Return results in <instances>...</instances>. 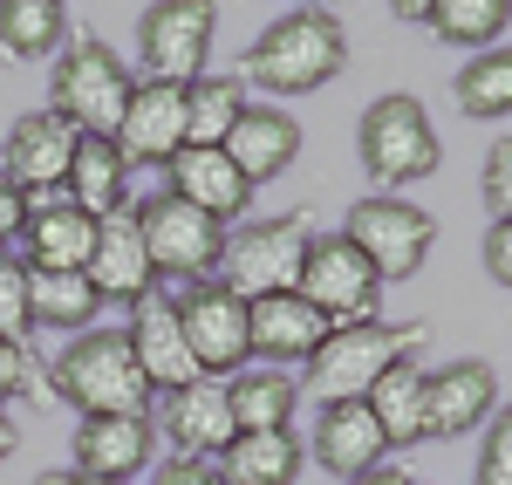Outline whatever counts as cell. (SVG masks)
Listing matches in <instances>:
<instances>
[{
  "label": "cell",
  "instance_id": "obj_1",
  "mask_svg": "<svg viewBox=\"0 0 512 485\" xmlns=\"http://www.w3.org/2000/svg\"><path fill=\"white\" fill-rule=\"evenodd\" d=\"M342 69H349V28L335 21V7H287L239 55V82H253L267 96H315Z\"/></svg>",
  "mask_w": 512,
  "mask_h": 485
},
{
  "label": "cell",
  "instance_id": "obj_2",
  "mask_svg": "<svg viewBox=\"0 0 512 485\" xmlns=\"http://www.w3.org/2000/svg\"><path fill=\"white\" fill-rule=\"evenodd\" d=\"M48 390L76 417H151L158 390L137 369V349L123 328H82L69 335V349L48 363Z\"/></svg>",
  "mask_w": 512,
  "mask_h": 485
},
{
  "label": "cell",
  "instance_id": "obj_3",
  "mask_svg": "<svg viewBox=\"0 0 512 485\" xmlns=\"http://www.w3.org/2000/svg\"><path fill=\"white\" fill-rule=\"evenodd\" d=\"M431 342L424 322H349V328H328L321 349L308 356V376H301V397L315 404H335V397H369L376 376L396 363H417V349Z\"/></svg>",
  "mask_w": 512,
  "mask_h": 485
},
{
  "label": "cell",
  "instance_id": "obj_4",
  "mask_svg": "<svg viewBox=\"0 0 512 485\" xmlns=\"http://www.w3.org/2000/svg\"><path fill=\"white\" fill-rule=\"evenodd\" d=\"M130 89H137V76L123 69V55L110 41L69 35V48L55 55V76H48V110L76 137H117Z\"/></svg>",
  "mask_w": 512,
  "mask_h": 485
},
{
  "label": "cell",
  "instance_id": "obj_5",
  "mask_svg": "<svg viewBox=\"0 0 512 485\" xmlns=\"http://www.w3.org/2000/svg\"><path fill=\"white\" fill-rule=\"evenodd\" d=\"M437 123L424 110V96H376L369 110H362V130H355V158L369 171V185L376 192H403V185H417V178H431L437 171Z\"/></svg>",
  "mask_w": 512,
  "mask_h": 485
},
{
  "label": "cell",
  "instance_id": "obj_6",
  "mask_svg": "<svg viewBox=\"0 0 512 485\" xmlns=\"http://www.w3.org/2000/svg\"><path fill=\"white\" fill-rule=\"evenodd\" d=\"M308 253H315V219L308 212H280V219L233 226L226 233V253H219V287H233L239 301L294 294Z\"/></svg>",
  "mask_w": 512,
  "mask_h": 485
},
{
  "label": "cell",
  "instance_id": "obj_7",
  "mask_svg": "<svg viewBox=\"0 0 512 485\" xmlns=\"http://www.w3.org/2000/svg\"><path fill=\"white\" fill-rule=\"evenodd\" d=\"M212 35H219V0H151L137 14V62L144 82H171L192 89L212 62Z\"/></svg>",
  "mask_w": 512,
  "mask_h": 485
},
{
  "label": "cell",
  "instance_id": "obj_8",
  "mask_svg": "<svg viewBox=\"0 0 512 485\" xmlns=\"http://www.w3.org/2000/svg\"><path fill=\"white\" fill-rule=\"evenodd\" d=\"M342 240L383 274V287L390 281H410L424 260H431L437 246V219L424 212V205L396 199V192H369V199L349 205V219H342Z\"/></svg>",
  "mask_w": 512,
  "mask_h": 485
},
{
  "label": "cell",
  "instance_id": "obj_9",
  "mask_svg": "<svg viewBox=\"0 0 512 485\" xmlns=\"http://www.w3.org/2000/svg\"><path fill=\"white\" fill-rule=\"evenodd\" d=\"M164 301L178 308V328L192 342L205 376H239L253 363V335H246V301L219 281H164Z\"/></svg>",
  "mask_w": 512,
  "mask_h": 485
},
{
  "label": "cell",
  "instance_id": "obj_10",
  "mask_svg": "<svg viewBox=\"0 0 512 485\" xmlns=\"http://www.w3.org/2000/svg\"><path fill=\"white\" fill-rule=\"evenodd\" d=\"M137 226H144V246H151V267L164 281H219V253H226V226L205 219L198 205L171 199V192H151L137 205Z\"/></svg>",
  "mask_w": 512,
  "mask_h": 485
},
{
  "label": "cell",
  "instance_id": "obj_11",
  "mask_svg": "<svg viewBox=\"0 0 512 485\" xmlns=\"http://www.w3.org/2000/svg\"><path fill=\"white\" fill-rule=\"evenodd\" d=\"M294 294H301L328 328L383 322V274H376L342 233H315V253H308V267H301V287H294Z\"/></svg>",
  "mask_w": 512,
  "mask_h": 485
},
{
  "label": "cell",
  "instance_id": "obj_12",
  "mask_svg": "<svg viewBox=\"0 0 512 485\" xmlns=\"http://www.w3.org/2000/svg\"><path fill=\"white\" fill-rule=\"evenodd\" d=\"M89 287L103 294V308H137L158 294V267H151V246H144V226H137V205H123L110 219H96V246H89Z\"/></svg>",
  "mask_w": 512,
  "mask_h": 485
},
{
  "label": "cell",
  "instance_id": "obj_13",
  "mask_svg": "<svg viewBox=\"0 0 512 485\" xmlns=\"http://www.w3.org/2000/svg\"><path fill=\"white\" fill-rule=\"evenodd\" d=\"M69 158H76V130L41 103V110L14 117L7 144H0V178L14 192H62L69 185Z\"/></svg>",
  "mask_w": 512,
  "mask_h": 485
},
{
  "label": "cell",
  "instance_id": "obj_14",
  "mask_svg": "<svg viewBox=\"0 0 512 485\" xmlns=\"http://www.w3.org/2000/svg\"><path fill=\"white\" fill-rule=\"evenodd\" d=\"M69 451L89 485H130L158 458V417H82Z\"/></svg>",
  "mask_w": 512,
  "mask_h": 485
},
{
  "label": "cell",
  "instance_id": "obj_15",
  "mask_svg": "<svg viewBox=\"0 0 512 485\" xmlns=\"http://www.w3.org/2000/svg\"><path fill=\"white\" fill-rule=\"evenodd\" d=\"M158 431L178 445V458H212V465H219V451L239 438L226 376H198V383H185V390L158 397Z\"/></svg>",
  "mask_w": 512,
  "mask_h": 485
},
{
  "label": "cell",
  "instance_id": "obj_16",
  "mask_svg": "<svg viewBox=\"0 0 512 485\" xmlns=\"http://www.w3.org/2000/svg\"><path fill=\"white\" fill-rule=\"evenodd\" d=\"M308 458H315L321 472H335V479L349 485L355 472H369V465H383V458H390V438H383L376 410L362 404V397H335V404L315 410Z\"/></svg>",
  "mask_w": 512,
  "mask_h": 485
},
{
  "label": "cell",
  "instance_id": "obj_17",
  "mask_svg": "<svg viewBox=\"0 0 512 485\" xmlns=\"http://www.w3.org/2000/svg\"><path fill=\"white\" fill-rule=\"evenodd\" d=\"M424 397H431V438H472L478 424H492V410H499V369L485 356L424 369Z\"/></svg>",
  "mask_w": 512,
  "mask_h": 485
},
{
  "label": "cell",
  "instance_id": "obj_18",
  "mask_svg": "<svg viewBox=\"0 0 512 485\" xmlns=\"http://www.w3.org/2000/svg\"><path fill=\"white\" fill-rule=\"evenodd\" d=\"M164 178H171V185H164L171 199L198 205V212H205V219H219V226H233L239 212L253 205V192H260V185H253L226 151H205V144H185L178 158L164 164Z\"/></svg>",
  "mask_w": 512,
  "mask_h": 485
},
{
  "label": "cell",
  "instance_id": "obj_19",
  "mask_svg": "<svg viewBox=\"0 0 512 485\" xmlns=\"http://www.w3.org/2000/svg\"><path fill=\"white\" fill-rule=\"evenodd\" d=\"M123 335H130L137 369L151 376V390H158V397H171V390H185V383H198V376H205V369H198V356H192V342H185V328H178V308H171L164 294L137 301Z\"/></svg>",
  "mask_w": 512,
  "mask_h": 485
},
{
  "label": "cell",
  "instance_id": "obj_20",
  "mask_svg": "<svg viewBox=\"0 0 512 485\" xmlns=\"http://www.w3.org/2000/svg\"><path fill=\"white\" fill-rule=\"evenodd\" d=\"M117 151L130 164H171L185 151V89L171 82H137L117 123Z\"/></svg>",
  "mask_w": 512,
  "mask_h": 485
},
{
  "label": "cell",
  "instance_id": "obj_21",
  "mask_svg": "<svg viewBox=\"0 0 512 485\" xmlns=\"http://www.w3.org/2000/svg\"><path fill=\"white\" fill-rule=\"evenodd\" d=\"M246 335H253V356L260 363L287 369V363H308L315 356L328 322H321L301 294H267V301H246Z\"/></svg>",
  "mask_w": 512,
  "mask_h": 485
},
{
  "label": "cell",
  "instance_id": "obj_22",
  "mask_svg": "<svg viewBox=\"0 0 512 485\" xmlns=\"http://www.w3.org/2000/svg\"><path fill=\"white\" fill-rule=\"evenodd\" d=\"M219 151H226L253 185H267V178H280L287 164L301 158V123L287 117V110H274V103H253V110L233 123V137H226Z\"/></svg>",
  "mask_w": 512,
  "mask_h": 485
},
{
  "label": "cell",
  "instance_id": "obj_23",
  "mask_svg": "<svg viewBox=\"0 0 512 485\" xmlns=\"http://www.w3.org/2000/svg\"><path fill=\"white\" fill-rule=\"evenodd\" d=\"M130 171L137 164L117 151V137H76V158H69V199L89 212V219H110V212H123L130 199Z\"/></svg>",
  "mask_w": 512,
  "mask_h": 485
},
{
  "label": "cell",
  "instance_id": "obj_24",
  "mask_svg": "<svg viewBox=\"0 0 512 485\" xmlns=\"http://www.w3.org/2000/svg\"><path fill=\"white\" fill-rule=\"evenodd\" d=\"M308 472V445L301 431H239L219 451V479L226 485H294Z\"/></svg>",
  "mask_w": 512,
  "mask_h": 485
},
{
  "label": "cell",
  "instance_id": "obj_25",
  "mask_svg": "<svg viewBox=\"0 0 512 485\" xmlns=\"http://www.w3.org/2000/svg\"><path fill=\"white\" fill-rule=\"evenodd\" d=\"M89 246H96V219L76 199H55L28 212V233H21V267H89Z\"/></svg>",
  "mask_w": 512,
  "mask_h": 485
},
{
  "label": "cell",
  "instance_id": "obj_26",
  "mask_svg": "<svg viewBox=\"0 0 512 485\" xmlns=\"http://www.w3.org/2000/svg\"><path fill=\"white\" fill-rule=\"evenodd\" d=\"M103 315V294L89 287V274H69V267H28V322L35 328H62V335H82Z\"/></svg>",
  "mask_w": 512,
  "mask_h": 485
},
{
  "label": "cell",
  "instance_id": "obj_27",
  "mask_svg": "<svg viewBox=\"0 0 512 485\" xmlns=\"http://www.w3.org/2000/svg\"><path fill=\"white\" fill-rule=\"evenodd\" d=\"M362 404L376 410V424H383V438L390 451H410L431 438V397H424V369L417 363H396L376 376V390L362 397Z\"/></svg>",
  "mask_w": 512,
  "mask_h": 485
},
{
  "label": "cell",
  "instance_id": "obj_28",
  "mask_svg": "<svg viewBox=\"0 0 512 485\" xmlns=\"http://www.w3.org/2000/svg\"><path fill=\"white\" fill-rule=\"evenodd\" d=\"M226 397H233L239 431H294L301 376H287V369H239V376H226Z\"/></svg>",
  "mask_w": 512,
  "mask_h": 485
},
{
  "label": "cell",
  "instance_id": "obj_29",
  "mask_svg": "<svg viewBox=\"0 0 512 485\" xmlns=\"http://www.w3.org/2000/svg\"><path fill=\"white\" fill-rule=\"evenodd\" d=\"M69 48V14L55 0H0V55L7 62H48Z\"/></svg>",
  "mask_w": 512,
  "mask_h": 485
},
{
  "label": "cell",
  "instance_id": "obj_30",
  "mask_svg": "<svg viewBox=\"0 0 512 485\" xmlns=\"http://www.w3.org/2000/svg\"><path fill=\"white\" fill-rule=\"evenodd\" d=\"M246 110H253V96H246V82H239V76H198L192 89H185V144L219 151Z\"/></svg>",
  "mask_w": 512,
  "mask_h": 485
},
{
  "label": "cell",
  "instance_id": "obj_31",
  "mask_svg": "<svg viewBox=\"0 0 512 485\" xmlns=\"http://www.w3.org/2000/svg\"><path fill=\"white\" fill-rule=\"evenodd\" d=\"M458 110L472 123H499V117H512V48L499 41V48H478L472 62L458 69Z\"/></svg>",
  "mask_w": 512,
  "mask_h": 485
},
{
  "label": "cell",
  "instance_id": "obj_32",
  "mask_svg": "<svg viewBox=\"0 0 512 485\" xmlns=\"http://www.w3.org/2000/svg\"><path fill=\"white\" fill-rule=\"evenodd\" d=\"M512 28V0H437L431 7V35L451 48H499V35Z\"/></svg>",
  "mask_w": 512,
  "mask_h": 485
},
{
  "label": "cell",
  "instance_id": "obj_33",
  "mask_svg": "<svg viewBox=\"0 0 512 485\" xmlns=\"http://www.w3.org/2000/svg\"><path fill=\"white\" fill-rule=\"evenodd\" d=\"M41 397H48V376H41V363L28 356V342L0 335V410H14V404H41Z\"/></svg>",
  "mask_w": 512,
  "mask_h": 485
},
{
  "label": "cell",
  "instance_id": "obj_34",
  "mask_svg": "<svg viewBox=\"0 0 512 485\" xmlns=\"http://www.w3.org/2000/svg\"><path fill=\"white\" fill-rule=\"evenodd\" d=\"M0 335H14V342L35 335V322H28V267L7 246H0Z\"/></svg>",
  "mask_w": 512,
  "mask_h": 485
},
{
  "label": "cell",
  "instance_id": "obj_35",
  "mask_svg": "<svg viewBox=\"0 0 512 485\" xmlns=\"http://www.w3.org/2000/svg\"><path fill=\"white\" fill-rule=\"evenodd\" d=\"M472 485H512V404H499V410H492V424H485Z\"/></svg>",
  "mask_w": 512,
  "mask_h": 485
},
{
  "label": "cell",
  "instance_id": "obj_36",
  "mask_svg": "<svg viewBox=\"0 0 512 485\" xmlns=\"http://www.w3.org/2000/svg\"><path fill=\"white\" fill-rule=\"evenodd\" d=\"M478 199L492 219H512V137H499L485 151V171H478Z\"/></svg>",
  "mask_w": 512,
  "mask_h": 485
},
{
  "label": "cell",
  "instance_id": "obj_37",
  "mask_svg": "<svg viewBox=\"0 0 512 485\" xmlns=\"http://www.w3.org/2000/svg\"><path fill=\"white\" fill-rule=\"evenodd\" d=\"M478 253H485V274L499 287H512V219H492V233H485Z\"/></svg>",
  "mask_w": 512,
  "mask_h": 485
},
{
  "label": "cell",
  "instance_id": "obj_38",
  "mask_svg": "<svg viewBox=\"0 0 512 485\" xmlns=\"http://www.w3.org/2000/svg\"><path fill=\"white\" fill-rule=\"evenodd\" d=\"M151 485H226V479H219V465H212V458H164Z\"/></svg>",
  "mask_w": 512,
  "mask_h": 485
},
{
  "label": "cell",
  "instance_id": "obj_39",
  "mask_svg": "<svg viewBox=\"0 0 512 485\" xmlns=\"http://www.w3.org/2000/svg\"><path fill=\"white\" fill-rule=\"evenodd\" d=\"M21 233H28V199H21V192L0 178V246L14 253V240H21Z\"/></svg>",
  "mask_w": 512,
  "mask_h": 485
},
{
  "label": "cell",
  "instance_id": "obj_40",
  "mask_svg": "<svg viewBox=\"0 0 512 485\" xmlns=\"http://www.w3.org/2000/svg\"><path fill=\"white\" fill-rule=\"evenodd\" d=\"M349 485H417V479H410L403 465H390V458H383V465H369V472H355Z\"/></svg>",
  "mask_w": 512,
  "mask_h": 485
},
{
  "label": "cell",
  "instance_id": "obj_41",
  "mask_svg": "<svg viewBox=\"0 0 512 485\" xmlns=\"http://www.w3.org/2000/svg\"><path fill=\"white\" fill-rule=\"evenodd\" d=\"M431 7L437 0H390V14L403 21V28H431Z\"/></svg>",
  "mask_w": 512,
  "mask_h": 485
},
{
  "label": "cell",
  "instance_id": "obj_42",
  "mask_svg": "<svg viewBox=\"0 0 512 485\" xmlns=\"http://www.w3.org/2000/svg\"><path fill=\"white\" fill-rule=\"evenodd\" d=\"M14 451H21V424H14V417H7V410H0V465H7V458H14Z\"/></svg>",
  "mask_w": 512,
  "mask_h": 485
},
{
  "label": "cell",
  "instance_id": "obj_43",
  "mask_svg": "<svg viewBox=\"0 0 512 485\" xmlns=\"http://www.w3.org/2000/svg\"><path fill=\"white\" fill-rule=\"evenodd\" d=\"M294 7H335V0H294Z\"/></svg>",
  "mask_w": 512,
  "mask_h": 485
},
{
  "label": "cell",
  "instance_id": "obj_44",
  "mask_svg": "<svg viewBox=\"0 0 512 485\" xmlns=\"http://www.w3.org/2000/svg\"><path fill=\"white\" fill-rule=\"evenodd\" d=\"M69 472H76V465H69ZM76 485H89V479H82V472H76Z\"/></svg>",
  "mask_w": 512,
  "mask_h": 485
},
{
  "label": "cell",
  "instance_id": "obj_45",
  "mask_svg": "<svg viewBox=\"0 0 512 485\" xmlns=\"http://www.w3.org/2000/svg\"><path fill=\"white\" fill-rule=\"evenodd\" d=\"M55 7H62V0H55Z\"/></svg>",
  "mask_w": 512,
  "mask_h": 485
}]
</instances>
